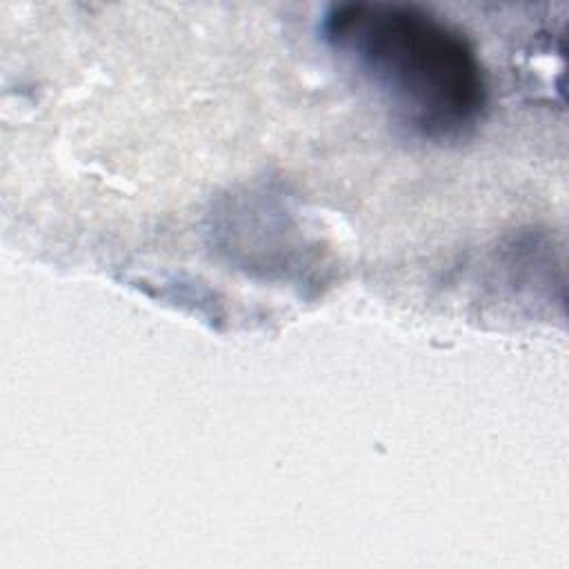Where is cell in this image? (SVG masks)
<instances>
[{
	"instance_id": "1",
	"label": "cell",
	"mask_w": 569,
	"mask_h": 569,
	"mask_svg": "<svg viewBox=\"0 0 569 569\" xmlns=\"http://www.w3.org/2000/svg\"><path fill=\"white\" fill-rule=\"evenodd\" d=\"M320 38L413 136L453 142L482 120L489 87L478 51L431 9L405 2L331 4L320 18Z\"/></svg>"
}]
</instances>
